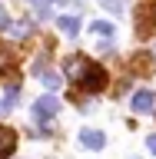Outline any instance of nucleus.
Instances as JSON below:
<instances>
[{
    "label": "nucleus",
    "mask_w": 156,
    "mask_h": 159,
    "mask_svg": "<svg viewBox=\"0 0 156 159\" xmlns=\"http://www.w3.org/2000/svg\"><path fill=\"white\" fill-rule=\"evenodd\" d=\"M57 27L63 30V37H77V33H80V20L77 17H60Z\"/></svg>",
    "instance_id": "423d86ee"
},
{
    "label": "nucleus",
    "mask_w": 156,
    "mask_h": 159,
    "mask_svg": "<svg viewBox=\"0 0 156 159\" xmlns=\"http://www.w3.org/2000/svg\"><path fill=\"white\" fill-rule=\"evenodd\" d=\"M10 23V17H7V10H0V27H7Z\"/></svg>",
    "instance_id": "4468645a"
},
{
    "label": "nucleus",
    "mask_w": 156,
    "mask_h": 159,
    "mask_svg": "<svg viewBox=\"0 0 156 159\" xmlns=\"http://www.w3.org/2000/svg\"><path fill=\"white\" fill-rule=\"evenodd\" d=\"M40 76H43V86H50V89H57V86H60V73H50V70H43Z\"/></svg>",
    "instance_id": "1a4fd4ad"
},
{
    "label": "nucleus",
    "mask_w": 156,
    "mask_h": 159,
    "mask_svg": "<svg viewBox=\"0 0 156 159\" xmlns=\"http://www.w3.org/2000/svg\"><path fill=\"white\" fill-rule=\"evenodd\" d=\"M83 63H87V57H70L67 63H63V73H67L70 80H77V73L83 70Z\"/></svg>",
    "instance_id": "0eeeda50"
},
{
    "label": "nucleus",
    "mask_w": 156,
    "mask_h": 159,
    "mask_svg": "<svg viewBox=\"0 0 156 159\" xmlns=\"http://www.w3.org/2000/svg\"><path fill=\"white\" fill-rule=\"evenodd\" d=\"M130 103H133V113L146 116V113H153V109H156V93H153V89H136Z\"/></svg>",
    "instance_id": "7ed1b4c3"
},
{
    "label": "nucleus",
    "mask_w": 156,
    "mask_h": 159,
    "mask_svg": "<svg viewBox=\"0 0 156 159\" xmlns=\"http://www.w3.org/2000/svg\"><path fill=\"white\" fill-rule=\"evenodd\" d=\"M13 146H17V133L7 129V126H0V159H7L13 152Z\"/></svg>",
    "instance_id": "39448f33"
},
{
    "label": "nucleus",
    "mask_w": 156,
    "mask_h": 159,
    "mask_svg": "<svg viewBox=\"0 0 156 159\" xmlns=\"http://www.w3.org/2000/svg\"><path fill=\"white\" fill-rule=\"evenodd\" d=\"M77 83L87 89V93H100V89L106 86V70L100 66V63H90V60H87L83 70L77 73Z\"/></svg>",
    "instance_id": "f257e3e1"
},
{
    "label": "nucleus",
    "mask_w": 156,
    "mask_h": 159,
    "mask_svg": "<svg viewBox=\"0 0 156 159\" xmlns=\"http://www.w3.org/2000/svg\"><path fill=\"white\" fill-rule=\"evenodd\" d=\"M10 33H13L17 40H23V37L30 33V23H27V20H20V23H13V30H10Z\"/></svg>",
    "instance_id": "9b49d317"
},
{
    "label": "nucleus",
    "mask_w": 156,
    "mask_h": 159,
    "mask_svg": "<svg viewBox=\"0 0 156 159\" xmlns=\"http://www.w3.org/2000/svg\"><path fill=\"white\" fill-rule=\"evenodd\" d=\"M60 113V99L57 96H40L37 103H33V123H50V119Z\"/></svg>",
    "instance_id": "f03ea898"
},
{
    "label": "nucleus",
    "mask_w": 156,
    "mask_h": 159,
    "mask_svg": "<svg viewBox=\"0 0 156 159\" xmlns=\"http://www.w3.org/2000/svg\"><path fill=\"white\" fill-rule=\"evenodd\" d=\"M90 30H93V33H100V37H113V23H106V20H93V23H90Z\"/></svg>",
    "instance_id": "6e6552de"
},
{
    "label": "nucleus",
    "mask_w": 156,
    "mask_h": 159,
    "mask_svg": "<svg viewBox=\"0 0 156 159\" xmlns=\"http://www.w3.org/2000/svg\"><path fill=\"white\" fill-rule=\"evenodd\" d=\"M47 3H67V0H47Z\"/></svg>",
    "instance_id": "dca6fc26"
},
{
    "label": "nucleus",
    "mask_w": 156,
    "mask_h": 159,
    "mask_svg": "<svg viewBox=\"0 0 156 159\" xmlns=\"http://www.w3.org/2000/svg\"><path fill=\"white\" fill-rule=\"evenodd\" d=\"M146 149H149V152H156V133H153V136H146Z\"/></svg>",
    "instance_id": "ddd939ff"
},
{
    "label": "nucleus",
    "mask_w": 156,
    "mask_h": 159,
    "mask_svg": "<svg viewBox=\"0 0 156 159\" xmlns=\"http://www.w3.org/2000/svg\"><path fill=\"white\" fill-rule=\"evenodd\" d=\"M7 113H10V106L3 103V99H0V116H7Z\"/></svg>",
    "instance_id": "2eb2a0df"
},
{
    "label": "nucleus",
    "mask_w": 156,
    "mask_h": 159,
    "mask_svg": "<svg viewBox=\"0 0 156 159\" xmlns=\"http://www.w3.org/2000/svg\"><path fill=\"white\" fill-rule=\"evenodd\" d=\"M80 146H83V149H93V152H100V149L106 146V136H103L100 129H83V133H80Z\"/></svg>",
    "instance_id": "20e7f679"
},
{
    "label": "nucleus",
    "mask_w": 156,
    "mask_h": 159,
    "mask_svg": "<svg viewBox=\"0 0 156 159\" xmlns=\"http://www.w3.org/2000/svg\"><path fill=\"white\" fill-rule=\"evenodd\" d=\"M30 7L37 10V17H50V7H47V0H27Z\"/></svg>",
    "instance_id": "9d476101"
},
{
    "label": "nucleus",
    "mask_w": 156,
    "mask_h": 159,
    "mask_svg": "<svg viewBox=\"0 0 156 159\" xmlns=\"http://www.w3.org/2000/svg\"><path fill=\"white\" fill-rule=\"evenodd\" d=\"M100 3H103L110 13H120V10H123V0H100Z\"/></svg>",
    "instance_id": "f8f14e48"
}]
</instances>
